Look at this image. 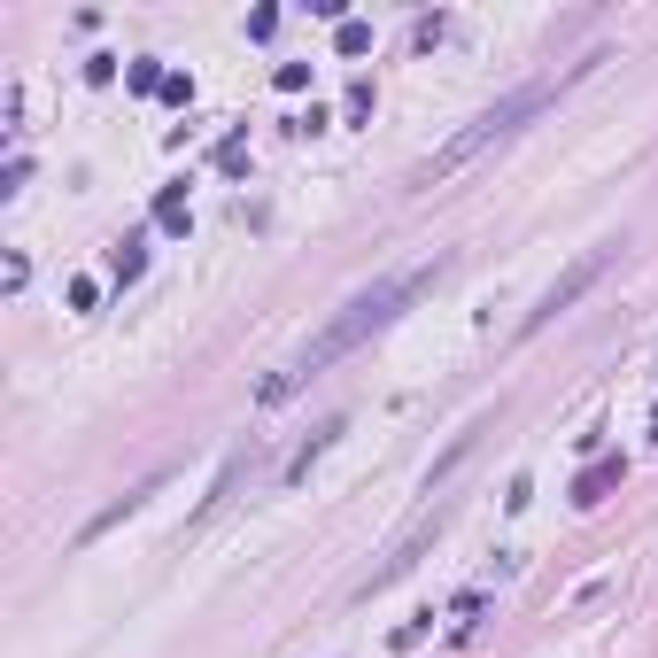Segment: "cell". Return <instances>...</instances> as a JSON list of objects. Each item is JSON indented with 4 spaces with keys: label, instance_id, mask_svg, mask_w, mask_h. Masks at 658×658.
<instances>
[{
    "label": "cell",
    "instance_id": "5bb4252c",
    "mask_svg": "<svg viewBox=\"0 0 658 658\" xmlns=\"http://www.w3.org/2000/svg\"><path fill=\"white\" fill-rule=\"evenodd\" d=\"M310 86V62H279V93H302Z\"/></svg>",
    "mask_w": 658,
    "mask_h": 658
},
{
    "label": "cell",
    "instance_id": "8fae6325",
    "mask_svg": "<svg viewBox=\"0 0 658 658\" xmlns=\"http://www.w3.org/2000/svg\"><path fill=\"white\" fill-rule=\"evenodd\" d=\"M426 635H434V612H419V620H403V628L388 635V651H419Z\"/></svg>",
    "mask_w": 658,
    "mask_h": 658
},
{
    "label": "cell",
    "instance_id": "2e32d148",
    "mask_svg": "<svg viewBox=\"0 0 658 658\" xmlns=\"http://www.w3.org/2000/svg\"><path fill=\"white\" fill-rule=\"evenodd\" d=\"M163 101H179V109H186V101H194V78H186V70H171V78H163Z\"/></svg>",
    "mask_w": 658,
    "mask_h": 658
},
{
    "label": "cell",
    "instance_id": "30bf717a",
    "mask_svg": "<svg viewBox=\"0 0 658 658\" xmlns=\"http://www.w3.org/2000/svg\"><path fill=\"white\" fill-rule=\"evenodd\" d=\"M217 171H248V124H233V132L217 140Z\"/></svg>",
    "mask_w": 658,
    "mask_h": 658
},
{
    "label": "cell",
    "instance_id": "4fadbf2b",
    "mask_svg": "<svg viewBox=\"0 0 658 658\" xmlns=\"http://www.w3.org/2000/svg\"><path fill=\"white\" fill-rule=\"evenodd\" d=\"M24 179H31V163H24V155H8V171H0V194H24Z\"/></svg>",
    "mask_w": 658,
    "mask_h": 658
},
{
    "label": "cell",
    "instance_id": "52a82bcc",
    "mask_svg": "<svg viewBox=\"0 0 658 658\" xmlns=\"http://www.w3.org/2000/svg\"><path fill=\"white\" fill-rule=\"evenodd\" d=\"M155 225H163V233H179V240H186V225H194V210H186V179H179V186H163V194H155Z\"/></svg>",
    "mask_w": 658,
    "mask_h": 658
},
{
    "label": "cell",
    "instance_id": "277c9868",
    "mask_svg": "<svg viewBox=\"0 0 658 658\" xmlns=\"http://www.w3.org/2000/svg\"><path fill=\"white\" fill-rule=\"evenodd\" d=\"M620 480H628V457H597V465H589V473L573 480V504H581V511H597L604 496H612V488H620Z\"/></svg>",
    "mask_w": 658,
    "mask_h": 658
},
{
    "label": "cell",
    "instance_id": "5b68a950",
    "mask_svg": "<svg viewBox=\"0 0 658 658\" xmlns=\"http://www.w3.org/2000/svg\"><path fill=\"white\" fill-rule=\"evenodd\" d=\"M155 488H163V473H148V480H132V488H124V496H117V504H109V511H93V519H86V542H93V535H109V527H117V519H132V511L148 504Z\"/></svg>",
    "mask_w": 658,
    "mask_h": 658
},
{
    "label": "cell",
    "instance_id": "7a4b0ae2",
    "mask_svg": "<svg viewBox=\"0 0 658 658\" xmlns=\"http://www.w3.org/2000/svg\"><path fill=\"white\" fill-rule=\"evenodd\" d=\"M550 93H558L550 78H542V86H519V93H504V101H496V109H480V117L465 124L457 140H442L434 155H419V163H411V179H403V186H411V194H434V186H449L457 171H465V163H480L488 148H504L511 132H519V124H527V117L542 109V101H550Z\"/></svg>",
    "mask_w": 658,
    "mask_h": 658
},
{
    "label": "cell",
    "instance_id": "7c38bea8",
    "mask_svg": "<svg viewBox=\"0 0 658 658\" xmlns=\"http://www.w3.org/2000/svg\"><path fill=\"white\" fill-rule=\"evenodd\" d=\"M364 47H372V24H357V16H349V24H341V55H364Z\"/></svg>",
    "mask_w": 658,
    "mask_h": 658
},
{
    "label": "cell",
    "instance_id": "9c48e42d",
    "mask_svg": "<svg viewBox=\"0 0 658 658\" xmlns=\"http://www.w3.org/2000/svg\"><path fill=\"white\" fill-rule=\"evenodd\" d=\"M163 78H171V70H163V62H148V55L124 62V86H132V93H163Z\"/></svg>",
    "mask_w": 658,
    "mask_h": 658
},
{
    "label": "cell",
    "instance_id": "8992f818",
    "mask_svg": "<svg viewBox=\"0 0 658 658\" xmlns=\"http://www.w3.org/2000/svg\"><path fill=\"white\" fill-rule=\"evenodd\" d=\"M109 271H117V287H132V279L148 271V240H140V233H124L117 248H109Z\"/></svg>",
    "mask_w": 658,
    "mask_h": 658
},
{
    "label": "cell",
    "instance_id": "3957f363",
    "mask_svg": "<svg viewBox=\"0 0 658 658\" xmlns=\"http://www.w3.org/2000/svg\"><path fill=\"white\" fill-rule=\"evenodd\" d=\"M612 256H620V240H612V248H589V256H581V264H573L566 279H558V287H550V295L527 310V326H519V333H542L550 318H558V310H573V302H581V295H589V287L604 279V271H612Z\"/></svg>",
    "mask_w": 658,
    "mask_h": 658
},
{
    "label": "cell",
    "instance_id": "ba28073f",
    "mask_svg": "<svg viewBox=\"0 0 658 658\" xmlns=\"http://www.w3.org/2000/svg\"><path fill=\"white\" fill-rule=\"evenodd\" d=\"M333 434H341V419H326V426H318V434H310V442H302L295 457H287V473H279V480H287V488H295V480L310 473V457H326V449H333Z\"/></svg>",
    "mask_w": 658,
    "mask_h": 658
},
{
    "label": "cell",
    "instance_id": "6da1fadb",
    "mask_svg": "<svg viewBox=\"0 0 658 658\" xmlns=\"http://www.w3.org/2000/svg\"><path fill=\"white\" fill-rule=\"evenodd\" d=\"M442 279H449V256H434V264H419V271H403V279H380V287H364V295L349 302V310H341V318H333V326L318 333V341H310V349H302V357L287 364L279 380H264V403H287L302 380H318L326 364H341L349 349H364L372 333H388L395 318H403V310H411L419 295H434Z\"/></svg>",
    "mask_w": 658,
    "mask_h": 658
},
{
    "label": "cell",
    "instance_id": "9a60e30c",
    "mask_svg": "<svg viewBox=\"0 0 658 658\" xmlns=\"http://www.w3.org/2000/svg\"><path fill=\"white\" fill-rule=\"evenodd\" d=\"M527 504H535V480L519 473V480H511V488H504V511H527Z\"/></svg>",
    "mask_w": 658,
    "mask_h": 658
}]
</instances>
